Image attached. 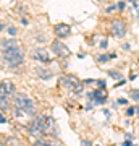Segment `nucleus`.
Returning <instances> with one entry per match:
<instances>
[{
  "mask_svg": "<svg viewBox=\"0 0 139 146\" xmlns=\"http://www.w3.org/2000/svg\"><path fill=\"white\" fill-rule=\"evenodd\" d=\"M45 145L47 146H63L62 141H58V140H49V141H45Z\"/></svg>",
  "mask_w": 139,
  "mask_h": 146,
  "instance_id": "nucleus-15",
  "label": "nucleus"
},
{
  "mask_svg": "<svg viewBox=\"0 0 139 146\" xmlns=\"http://www.w3.org/2000/svg\"><path fill=\"white\" fill-rule=\"evenodd\" d=\"M2 29H3V23H0V31H2Z\"/></svg>",
  "mask_w": 139,
  "mask_h": 146,
  "instance_id": "nucleus-27",
  "label": "nucleus"
},
{
  "mask_svg": "<svg viewBox=\"0 0 139 146\" xmlns=\"http://www.w3.org/2000/svg\"><path fill=\"white\" fill-rule=\"evenodd\" d=\"M5 146H23V143L18 138H15V136H10V138L5 140Z\"/></svg>",
  "mask_w": 139,
  "mask_h": 146,
  "instance_id": "nucleus-13",
  "label": "nucleus"
},
{
  "mask_svg": "<svg viewBox=\"0 0 139 146\" xmlns=\"http://www.w3.org/2000/svg\"><path fill=\"white\" fill-rule=\"evenodd\" d=\"M41 119H42V123H44V133L50 136H57L58 131H60L57 120L50 117V115H41Z\"/></svg>",
  "mask_w": 139,
  "mask_h": 146,
  "instance_id": "nucleus-3",
  "label": "nucleus"
},
{
  "mask_svg": "<svg viewBox=\"0 0 139 146\" xmlns=\"http://www.w3.org/2000/svg\"><path fill=\"white\" fill-rule=\"evenodd\" d=\"M123 146H131V143H129V141H125V143H123Z\"/></svg>",
  "mask_w": 139,
  "mask_h": 146,
  "instance_id": "nucleus-26",
  "label": "nucleus"
},
{
  "mask_svg": "<svg viewBox=\"0 0 139 146\" xmlns=\"http://www.w3.org/2000/svg\"><path fill=\"white\" fill-rule=\"evenodd\" d=\"M8 33H10L11 36H15V34H16V28H13V26H11V28H8Z\"/></svg>",
  "mask_w": 139,
  "mask_h": 146,
  "instance_id": "nucleus-21",
  "label": "nucleus"
},
{
  "mask_svg": "<svg viewBox=\"0 0 139 146\" xmlns=\"http://www.w3.org/2000/svg\"><path fill=\"white\" fill-rule=\"evenodd\" d=\"M63 84L67 86L68 89H71L73 93H81L82 91V83L76 76H73V75H67V76H63Z\"/></svg>",
  "mask_w": 139,
  "mask_h": 146,
  "instance_id": "nucleus-5",
  "label": "nucleus"
},
{
  "mask_svg": "<svg viewBox=\"0 0 139 146\" xmlns=\"http://www.w3.org/2000/svg\"><path fill=\"white\" fill-rule=\"evenodd\" d=\"M115 8H117V7H115V5H112V7H108V8H107V13H112V11H113Z\"/></svg>",
  "mask_w": 139,
  "mask_h": 146,
  "instance_id": "nucleus-23",
  "label": "nucleus"
},
{
  "mask_svg": "<svg viewBox=\"0 0 139 146\" xmlns=\"http://www.w3.org/2000/svg\"><path fill=\"white\" fill-rule=\"evenodd\" d=\"M108 75H110V76H112V78H115V80L121 78V75H120L118 72H108Z\"/></svg>",
  "mask_w": 139,
  "mask_h": 146,
  "instance_id": "nucleus-18",
  "label": "nucleus"
},
{
  "mask_svg": "<svg viewBox=\"0 0 139 146\" xmlns=\"http://www.w3.org/2000/svg\"><path fill=\"white\" fill-rule=\"evenodd\" d=\"M117 8H120V10H123V8H125V3H123V2H120L118 5H117Z\"/></svg>",
  "mask_w": 139,
  "mask_h": 146,
  "instance_id": "nucleus-24",
  "label": "nucleus"
},
{
  "mask_svg": "<svg viewBox=\"0 0 139 146\" xmlns=\"http://www.w3.org/2000/svg\"><path fill=\"white\" fill-rule=\"evenodd\" d=\"M52 50H53V54H55L57 57H62V58H65V57L70 55V49L60 41H53L52 42Z\"/></svg>",
  "mask_w": 139,
  "mask_h": 146,
  "instance_id": "nucleus-7",
  "label": "nucleus"
},
{
  "mask_svg": "<svg viewBox=\"0 0 139 146\" xmlns=\"http://www.w3.org/2000/svg\"><path fill=\"white\" fill-rule=\"evenodd\" d=\"M118 104L120 106H126L128 102H126V99H118Z\"/></svg>",
  "mask_w": 139,
  "mask_h": 146,
  "instance_id": "nucleus-22",
  "label": "nucleus"
},
{
  "mask_svg": "<svg viewBox=\"0 0 139 146\" xmlns=\"http://www.w3.org/2000/svg\"><path fill=\"white\" fill-rule=\"evenodd\" d=\"M110 33L113 37H123L126 34V25L121 20H115L110 26Z\"/></svg>",
  "mask_w": 139,
  "mask_h": 146,
  "instance_id": "nucleus-6",
  "label": "nucleus"
},
{
  "mask_svg": "<svg viewBox=\"0 0 139 146\" xmlns=\"http://www.w3.org/2000/svg\"><path fill=\"white\" fill-rule=\"evenodd\" d=\"M32 146H47V145H45V141H44V140H37Z\"/></svg>",
  "mask_w": 139,
  "mask_h": 146,
  "instance_id": "nucleus-19",
  "label": "nucleus"
},
{
  "mask_svg": "<svg viewBox=\"0 0 139 146\" xmlns=\"http://www.w3.org/2000/svg\"><path fill=\"white\" fill-rule=\"evenodd\" d=\"M108 60V55H100L99 57V62H107Z\"/></svg>",
  "mask_w": 139,
  "mask_h": 146,
  "instance_id": "nucleus-20",
  "label": "nucleus"
},
{
  "mask_svg": "<svg viewBox=\"0 0 139 146\" xmlns=\"http://www.w3.org/2000/svg\"><path fill=\"white\" fill-rule=\"evenodd\" d=\"M0 89L3 91V94H7V96H10V94H16L15 93V84L11 83L10 80H2L0 81Z\"/></svg>",
  "mask_w": 139,
  "mask_h": 146,
  "instance_id": "nucleus-10",
  "label": "nucleus"
},
{
  "mask_svg": "<svg viewBox=\"0 0 139 146\" xmlns=\"http://www.w3.org/2000/svg\"><path fill=\"white\" fill-rule=\"evenodd\" d=\"M36 73L39 75V76H41V78H45V80L52 76V72H50V70H47V68H42V67H37V68H36Z\"/></svg>",
  "mask_w": 139,
  "mask_h": 146,
  "instance_id": "nucleus-12",
  "label": "nucleus"
},
{
  "mask_svg": "<svg viewBox=\"0 0 139 146\" xmlns=\"http://www.w3.org/2000/svg\"><path fill=\"white\" fill-rule=\"evenodd\" d=\"M29 133L32 136H36L37 140H42V136L45 135L44 133V123H42L41 115L39 117H34V119L29 122Z\"/></svg>",
  "mask_w": 139,
  "mask_h": 146,
  "instance_id": "nucleus-4",
  "label": "nucleus"
},
{
  "mask_svg": "<svg viewBox=\"0 0 139 146\" xmlns=\"http://www.w3.org/2000/svg\"><path fill=\"white\" fill-rule=\"evenodd\" d=\"M70 33H71L70 25L60 23V25H57V26H55V34H57V37H68V36H70Z\"/></svg>",
  "mask_w": 139,
  "mask_h": 146,
  "instance_id": "nucleus-9",
  "label": "nucleus"
},
{
  "mask_svg": "<svg viewBox=\"0 0 139 146\" xmlns=\"http://www.w3.org/2000/svg\"><path fill=\"white\" fill-rule=\"evenodd\" d=\"M15 106H16V109H20L21 112H26L28 115L36 114V106H34V102L23 93L15 94Z\"/></svg>",
  "mask_w": 139,
  "mask_h": 146,
  "instance_id": "nucleus-2",
  "label": "nucleus"
},
{
  "mask_svg": "<svg viewBox=\"0 0 139 146\" xmlns=\"http://www.w3.org/2000/svg\"><path fill=\"white\" fill-rule=\"evenodd\" d=\"M100 47H102V49H105V47H107V41H102V44H100Z\"/></svg>",
  "mask_w": 139,
  "mask_h": 146,
  "instance_id": "nucleus-25",
  "label": "nucleus"
},
{
  "mask_svg": "<svg viewBox=\"0 0 139 146\" xmlns=\"http://www.w3.org/2000/svg\"><path fill=\"white\" fill-rule=\"evenodd\" d=\"M31 57L39 62H50V55L45 49H34V52L31 54Z\"/></svg>",
  "mask_w": 139,
  "mask_h": 146,
  "instance_id": "nucleus-8",
  "label": "nucleus"
},
{
  "mask_svg": "<svg viewBox=\"0 0 139 146\" xmlns=\"http://www.w3.org/2000/svg\"><path fill=\"white\" fill-rule=\"evenodd\" d=\"M97 2H105V0H97Z\"/></svg>",
  "mask_w": 139,
  "mask_h": 146,
  "instance_id": "nucleus-28",
  "label": "nucleus"
},
{
  "mask_svg": "<svg viewBox=\"0 0 139 146\" xmlns=\"http://www.w3.org/2000/svg\"><path fill=\"white\" fill-rule=\"evenodd\" d=\"M131 98H133L136 102H139V89H133V91H131Z\"/></svg>",
  "mask_w": 139,
  "mask_h": 146,
  "instance_id": "nucleus-17",
  "label": "nucleus"
},
{
  "mask_svg": "<svg viewBox=\"0 0 139 146\" xmlns=\"http://www.w3.org/2000/svg\"><path fill=\"white\" fill-rule=\"evenodd\" d=\"M136 112H138V107H128V110H126V115H128V117H133Z\"/></svg>",
  "mask_w": 139,
  "mask_h": 146,
  "instance_id": "nucleus-16",
  "label": "nucleus"
},
{
  "mask_svg": "<svg viewBox=\"0 0 139 146\" xmlns=\"http://www.w3.org/2000/svg\"><path fill=\"white\" fill-rule=\"evenodd\" d=\"M0 109L2 110H8L10 109V101L7 96H0Z\"/></svg>",
  "mask_w": 139,
  "mask_h": 146,
  "instance_id": "nucleus-14",
  "label": "nucleus"
},
{
  "mask_svg": "<svg viewBox=\"0 0 139 146\" xmlns=\"http://www.w3.org/2000/svg\"><path fill=\"white\" fill-rule=\"evenodd\" d=\"M3 50H2V57L5 58V62L10 67H20L23 60H24V52H23V47H21L20 41L15 37H8L2 42Z\"/></svg>",
  "mask_w": 139,
  "mask_h": 146,
  "instance_id": "nucleus-1",
  "label": "nucleus"
},
{
  "mask_svg": "<svg viewBox=\"0 0 139 146\" xmlns=\"http://www.w3.org/2000/svg\"><path fill=\"white\" fill-rule=\"evenodd\" d=\"M91 98H94V99H96V104H103V102L107 101V91H105L103 88L96 89V91L91 94Z\"/></svg>",
  "mask_w": 139,
  "mask_h": 146,
  "instance_id": "nucleus-11",
  "label": "nucleus"
}]
</instances>
